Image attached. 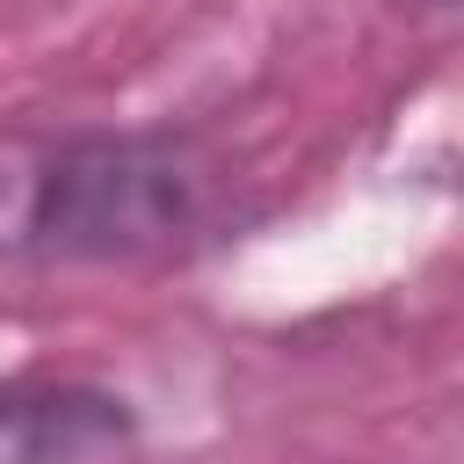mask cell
Masks as SVG:
<instances>
[{"instance_id": "obj_1", "label": "cell", "mask_w": 464, "mask_h": 464, "mask_svg": "<svg viewBox=\"0 0 464 464\" xmlns=\"http://www.w3.org/2000/svg\"><path fill=\"white\" fill-rule=\"evenodd\" d=\"M181 225V181L130 152V145H102V152H65L36 174V203H29V239L58 246V254H123L145 239H167Z\"/></svg>"}, {"instance_id": "obj_2", "label": "cell", "mask_w": 464, "mask_h": 464, "mask_svg": "<svg viewBox=\"0 0 464 464\" xmlns=\"http://www.w3.org/2000/svg\"><path fill=\"white\" fill-rule=\"evenodd\" d=\"M116 442H123V413L87 392L0 406V464H102Z\"/></svg>"}, {"instance_id": "obj_3", "label": "cell", "mask_w": 464, "mask_h": 464, "mask_svg": "<svg viewBox=\"0 0 464 464\" xmlns=\"http://www.w3.org/2000/svg\"><path fill=\"white\" fill-rule=\"evenodd\" d=\"M406 7H450V0H406Z\"/></svg>"}]
</instances>
